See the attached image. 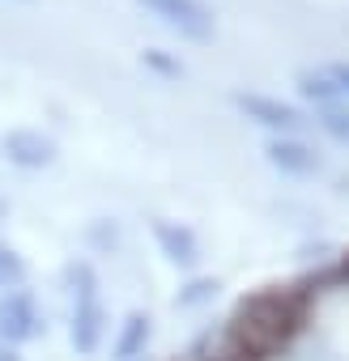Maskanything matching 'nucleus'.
<instances>
[{"label": "nucleus", "mask_w": 349, "mask_h": 361, "mask_svg": "<svg viewBox=\"0 0 349 361\" xmlns=\"http://www.w3.org/2000/svg\"><path fill=\"white\" fill-rule=\"evenodd\" d=\"M5 153H9V161H18L26 170H39V166L56 161V140L35 132V128H18V132L5 136Z\"/></svg>", "instance_id": "obj_6"}, {"label": "nucleus", "mask_w": 349, "mask_h": 361, "mask_svg": "<svg viewBox=\"0 0 349 361\" xmlns=\"http://www.w3.org/2000/svg\"><path fill=\"white\" fill-rule=\"evenodd\" d=\"M319 123H324V132H328L332 140L349 145V111H345V106H324V111H319Z\"/></svg>", "instance_id": "obj_12"}, {"label": "nucleus", "mask_w": 349, "mask_h": 361, "mask_svg": "<svg viewBox=\"0 0 349 361\" xmlns=\"http://www.w3.org/2000/svg\"><path fill=\"white\" fill-rule=\"evenodd\" d=\"M201 361H256V357L243 353L239 344H230V340L222 336L218 344H205V348H201Z\"/></svg>", "instance_id": "obj_13"}, {"label": "nucleus", "mask_w": 349, "mask_h": 361, "mask_svg": "<svg viewBox=\"0 0 349 361\" xmlns=\"http://www.w3.org/2000/svg\"><path fill=\"white\" fill-rule=\"evenodd\" d=\"M235 102H239V111H243L247 119H256V123H264V128H273V132H298V123H302V115H298L294 106H285L281 98L235 94Z\"/></svg>", "instance_id": "obj_5"}, {"label": "nucleus", "mask_w": 349, "mask_h": 361, "mask_svg": "<svg viewBox=\"0 0 349 361\" xmlns=\"http://www.w3.org/2000/svg\"><path fill=\"white\" fill-rule=\"evenodd\" d=\"M268 161H273L277 170H290V174H311V170H319V157H315L307 145H298V140H268Z\"/></svg>", "instance_id": "obj_8"}, {"label": "nucleus", "mask_w": 349, "mask_h": 361, "mask_svg": "<svg viewBox=\"0 0 349 361\" xmlns=\"http://www.w3.org/2000/svg\"><path fill=\"white\" fill-rule=\"evenodd\" d=\"M324 77L336 85V94H349V64H328V68H324Z\"/></svg>", "instance_id": "obj_15"}, {"label": "nucleus", "mask_w": 349, "mask_h": 361, "mask_svg": "<svg viewBox=\"0 0 349 361\" xmlns=\"http://www.w3.org/2000/svg\"><path fill=\"white\" fill-rule=\"evenodd\" d=\"M153 238H158L162 255H166L170 264H179V268H192V264L201 259L196 234H192L188 226H179V221H153Z\"/></svg>", "instance_id": "obj_7"}, {"label": "nucleus", "mask_w": 349, "mask_h": 361, "mask_svg": "<svg viewBox=\"0 0 349 361\" xmlns=\"http://www.w3.org/2000/svg\"><path fill=\"white\" fill-rule=\"evenodd\" d=\"M39 336V310L26 289H9L0 298V340L5 344H26Z\"/></svg>", "instance_id": "obj_4"}, {"label": "nucleus", "mask_w": 349, "mask_h": 361, "mask_svg": "<svg viewBox=\"0 0 349 361\" xmlns=\"http://www.w3.org/2000/svg\"><path fill=\"white\" fill-rule=\"evenodd\" d=\"M145 340H149V319H145L141 310H132V314L124 319V331H119V340H115V357H119V361H132V357H141V353H145Z\"/></svg>", "instance_id": "obj_9"}, {"label": "nucleus", "mask_w": 349, "mask_h": 361, "mask_svg": "<svg viewBox=\"0 0 349 361\" xmlns=\"http://www.w3.org/2000/svg\"><path fill=\"white\" fill-rule=\"evenodd\" d=\"M213 289H218L213 281H196V285H192L188 293H179V298H174V302H179V306H192V302H201V298H209Z\"/></svg>", "instance_id": "obj_14"}, {"label": "nucleus", "mask_w": 349, "mask_h": 361, "mask_svg": "<svg viewBox=\"0 0 349 361\" xmlns=\"http://www.w3.org/2000/svg\"><path fill=\"white\" fill-rule=\"evenodd\" d=\"M324 281H349V255H345V259H341V264H336V268L324 276Z\"/></svg>", "instance_id": "obj_16"}, {"label": "nucleus", "mask_w": 349, "mask_h": 361, "mask_svg": "<svg viewBox=\"0 0 349 361\" xmlns=\"http://www.w3.org/2000/svg\"><path fill=\"white\" fill-rule=\"evenodd\" d=\"M141 5H145L162 26H170L179 39H188V43H209V39L218 35L213 13L201 5V0H141Z\"/></svg>", "instance_id": "obj_3"}, {"label": "nucleus", "mask_w": 349, "mask_h": 361, "mask_svg": "<svg viewBox=\"0 0 349 361\" xmlns=\"http://www.w3.org/2000/svg\"><path fill=\"white\" fill-rule=\"evenodd\" d=\"M0 361H22V357H18L13 348H5V344H0Z\"/></svg>", "instance_id": "obj_17"}, {"label": "nucleus", "mask_w": 349, "mask_h": 361, "mask_svg": "<svg viewBox=\"0 0 349 361\" xmlns=\"http://www.w3.org/2000/svg\"><path fill=\"white\" fill-rule=\"evenodd\" d=\"M26 281V264H22V255L9 247V243H0V289H18Z\"/></svg>", "instance_id": "obj_10"}, {"label": "nucleus", "mask_w": 349, "mask_h": 361, "mask_svg": "<svg viewBox=\"0 0 349 361\" xmlns=\"http://www.w3.org/2000/svg\"><path fill=\"white\" fill-rule=\"evenodd\" d=\"M307 310H311V289L268 285V289H256V293L239 298L222 336L230 344H239L243 353H252L256 361H268L273 353H281L302 331Z\"/></svg>", "instance_id": "obj_1"}, {"label": "nucleus", "mask_w": 349, "mask_h": 361, "mask_svg": "<svg viewBox=\"0 0 349 361\" xmlns=\"http://www.w3.org/2000/svg\"><path fill=\"white\" fill-rule=\"evenodd\" d=\"M69 281H73V348L81 357H90L102 340V327H107V310H102V293H98V272L90 264H73L69 268Z\"/></svg>", "instance_id": "obj_2"}, {"label": "nucleus", "mask_w": 349, "mask_h": 361, "mask_svg": "<svg viewBox=\"0 0 349 361\" xmlns=\"http://www.w3.org/2000/svg\"><path fill=\"white\" fill-rule=\"evenodd\" d=\"M298 90H302L307 98H315L319 106H332V98H336V85H332L324 73H298Z\"/></svg>", "instance_id": "obj_11"}]
</instances>
